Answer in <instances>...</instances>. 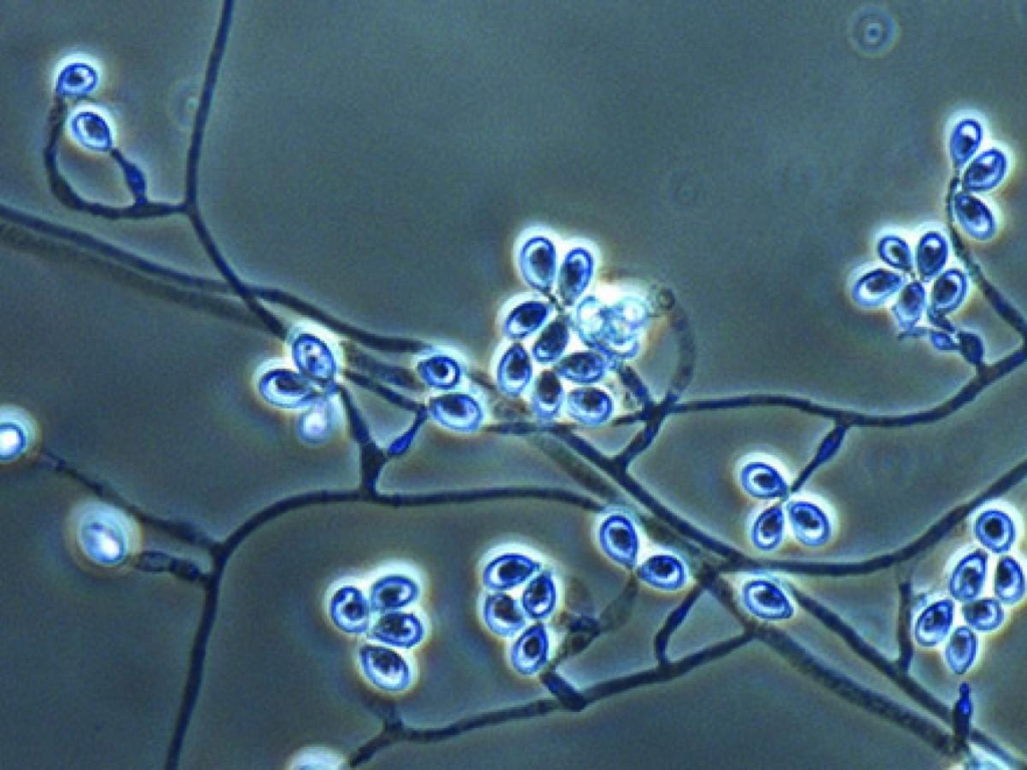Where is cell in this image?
Here are the masks:
<instances>
[{
  "instance_id": "obj_13",
  "label": "cell",
  "mask_w": 1027,
  "mask_h": 770,
  "mask_svg": "<svg viewBox=\"0 0 1027 770\" xmlns=\"http://www.w3.org/2000/svg\"><path fill=\"white\" fill-rule=\"evenodd\" d=\"M1007 169L1005 156L997 150H990L974 160L965 175V185L970 189H988L996 186Z\"/></svg>"
},
{
  "instance_id": "obj_20",
  "label": "cell",
  "mask_w": 1027,
  "mask_h": 770,
  "mask_svg": "<svg viewBox=\"0 0 1027 770\" xmlns=\"http://www.w3.org/2000/svg\"><path fill=\"white\" fill-rule=\"evenodd\" d=\"M790 519L796 536L804 544L817 546L826 540V528L823 522H819V517L812 508L801 504L792 505Z\"/></svg>"
},
{
  "instance_id": "obj_23",
  "label": "cell",
  "mask_w": 1027,
  "mask_h": 770,
  "mask_svg": "<svg viewBox=\"0 0 1027 770\" xmlns=\"http://www.w3.org/2000/svg\"><path fill=\"white\" fill-rule=\"evenodd\" d=\"M562 399L560 384L553 376L546 375L537 387L535 409L543 419H551L559 411Z\"/></svg>"
},
{
  "instance_id": "obj_6",
  "label": "cell",
  "mask_w": 1027,
  "mask_h": 770,
  "mask_svg": "<svg viewBox=\"0 0 1027 770\" xmlns=\"http://www.w3.org/2000/svg\"><path fill=\"white\" fill-rule=\"evenodd\" d=\"M483 616L487 627L504 638L515 636L526 626L525 615L518 602L502 593L486 598Z\"/></svg>"
},
{
  "instance_id": "obj_5",
  "label": "cell",
  "mask_w": 1027,
  "mask_h": 770,
  "mask_svg": "<svg viewBox=\"0 0 1027 770\" xmlns=\"http://www.w3.org/2000/svg\"><path fill=\"white\" fill-rule=\"evenodd\" d=\"M510 659L523 675H534L547 664L549 636L544 624L534 625L520 636L512 647Z\"/></svg>"
},
{
  "instance_id": "obj_16",
  "label": "cell",
  "mask_w": 1027,
  "mask_h": 770,
  "mask_svg": "<svg viewBox=\"0 0 1027 770\" xmlns=\"http://www.w3.org/2000/svg\"><path fill=\"white\" fill-rule=\"evenodd\" d=\"M610 412L606 398L594 391L579 392L569 400L570 415L585 425L596 426L604 423Z\"/></svg>"
},
{
  "instance_id": "obj_24",
  "label": "cell",
  "mask_w": 1027,
  "mask_h": 770,
  "mask_svg": "<svg viewBox=\"0 0 1027 770\" xmlns=\"http://www.w3.org/2000/svg\"><path fill=\"white\" fill-rule=\"evenodd\" d=\"M502 373V383L509 393H518L525 387L529 377V367L522 359L507 363Z\"/></svg>"
},
{
  "instance_id": "obj_3",
  "label": "cell",
  "mask_w": 1027,
  "mask_h": 770,
  "mask_svg": "<svg viewBox=\"0 0 1027 770\" xmlns=\"http://www.w3.org/2000/svg\"><path fill=\"white\" fill-rule=\"evenodd\" d=\"M599 541L603 551L616 563L633 567L639 553V540L632 523L616 515L607 519L600 528Z\"/></svg>"
},
{
  "instance_id": "obj_21",
  "label": "cell",
  "mask_w": 1027,
  "mask_h": 770,
  "mask_svg": "<svg viewBox=\"0 0 1027 770\" xmlns=\"http://www.w3.org/2000/svg\"><path fill=\"white\" fill-rule=\"evenodd\" d=\"M424 633L422 622L414 615H393L386 620V636L397 646L412 648L422 641Z\"/></svg>"
},
{
  "instance_id": "obj_2",
  "label": "cell",
  "mask_w": 1027,
  "mask_h": 770,
  "mask_svg": "<svg viewBox=\"0 0 1027 770\" xmlns=\"http://www.w3.org/2000/svg\"><path fill=\"white\" fill-rule=\"evenodd\" d=\"M744 606L756 617L779 621L794 615V606L776 583L766 579L748 582L742 591Z\"/></svg>"
},
{
  "instance_id": "obj_7",
  "label": "cell",
  "mask_w": 1027,
  "mask_h": 770,
  "mask_svg": "<svg viewBox=\"0 0 1027 770\" xmlns=\"http://www.w3.org/2000/svg\"><path fill=\"white\" fill-rule=\"evenodd\" d=\"M638 575L646 584L664 591H675L687 583V569L675 557L657 555L639 568Z\"/></svg>"
},
{
  "instance_id": "obj_8",
  "label": "cell",
  "mask_w": 1027,
  "mask_h": 770,
  "mask_svg": "<svg viewBox=\"0 0 1027 770\" xmlns=\"http://www.w3.org/2000/svg\"><path fill=\"white\" fill-rule=\"evenodd\" d=\"M954 616V603L942 600L927 608L918 618L915 626V638L923 647H934L941 643L949 633Z\"/></svg>"
},
{
  "instance_id": "obj_11",
  "label": "cell",
  "mask_w": 1027,
  "mask_h": 770,
  "mask_svg": "<svg viewBox=\"0 0 1027 770\" xmlns=\"http://www.w3.org/2000/svg\"><path fill=\"white\" fill-rule=\"evenodd\" d=\"M437 419L451 430L470 433L480 427L482 414L472 400L453 396L441 401L437 408Z\"/></svg>"
},
{
  "instance_id": "obj_18",
  "label": "cell",
  "mask_w": 1027,
  "mask_h": 770,
  "mask_svg": "<svg viewBox=\"0 0 1027 770\" xmlns=\"http://www.w3.org/2000/svg\"><path fill=\"white\" fill-rule=\"evenodd\" d=\"M982 130L974 120L960 122L950 139V152L956 167L964 166L980 147Z\"/></svg>"
},
{
  "instance_id": "obj_4",
  "label": "cell",
  "mask_w": 1027,
  "mask_h": 770,
  "mask_svg": "<svg viewBox=\"0 0 1027 770\" xmlns=\"http://www.w3.org/2000/svg\"><path fill=\"white\" fill-rule=\"evenodd\" d=\"M541 565L524 555L508 554L493 560L485 568L484 585L493 591L512 590L529 580Z\"/></svg>"
},
{
  "instance_id": "obj_14",
  "label": "cell",
  "mask_w": 1027,
  "mask_h": 770,
  "mask_svg": "<svg viewBox=\"0 0 1027 770\" xmlns=\"http://www.w3.org/2000/svg\"><path fill=\"white\" fill-rule=\"evenodd\" d=\"M745 490L760 499H775L786 491L783 478L766 464L748 465L741 474Z\"/></svg>"
},
{
  "instance_id": "obj_17",
  "label": "cell",
  "mask_w": 1027,
  "mask_h": 770,
  "mask_svg": "<svg viewBox=\"0 0 1027 770\" xmlns=\"http://www.w3.org/2000/svg\"><path fill=\"white\" fill-rule=\"evenodd\" d=\"M966 623L974 630L990 632L998 629L1004 622V611L997 600L981 599L966 602L962 607Z\"/></svg>"
},
{
  "instance_id": "obj_22",
  "label": "cell",
  "mask_w": 1027,
  "mask_h": 770,
  "mask_svg": "<svg viewBox=\"0 0 1027 770\" xmlns=\"http://www.w3.org/2000/svg\"><path fill=\"white\" fill-rule=\"evenodd\" d=\"M783 534L784 517L779 509H772L764 513L756 522L753 529V541L761 550L771 551L779 546Z\"/></svg>"
},
{
  "instance_id": "obj_15",
  "label": "cell",
  "mask_w": 1027,
  "mask_h": 770,
  "mask_svg": "<svg viewBox=\"0 0 1027 770\" xmlns=\"http://www.w3.org/2000/svg\"><path fill=\"white\" fill-rule=\"evenodd\" d=\"M978 649V640L968 627L956 629L949 639L945 658L949 668L957 675L965 674L973 665Z\"/></svg>"
},
{
  "instance_id": "obj_9",
  "label": "cell",
  "mask_w": 1027,
  "mask_h": 770,
  "mask_svg": "<svg viewBox=\"0 0 1027 770\" xmlns=\"http://www.w3.org/2000/svg\"><path fill=\"white\" fill-rule=\"evenodd\" d=\"M986 573V555L977 552L966 557L955 569L950 581V593L955 600L970 602L981 593Z\"/></svg>"
},
{
  "instance_id": "obj_12",
  "label": "cell",
  "mask_w": 1027,
  "mask_h": 770,
  "mask_svg": "<svg viewBox=\"0 0 1027 770\" xmlns=\"http://www.w3.org/2000/svg\"><path fill=\"white\" fill-rule=\"evenodd\" d=\"M557 603L556 585L550 572H544L527 586L522 596V608L533 620L547 619Z\"/></svg>"
},
{
  "instance_id": "obj_19",
  "label": "cell",
  "mask_w": 1027,
  "mask_h": 770,
  "mask_svg": "<svg viewBox=\"0 0 1027 770\" xmlns=\"http://www.w3.org/2000/svg\"><path fill=\"white\" fill-rule=\"evenodd\" d=\"M998 599L1007 605L1018 603L1025 593V582L1019 566L1011 559H1003L997 569L994 586Z\"/></svg>"
},
{
  "instance_id": "obj_10",
  "label": "cell",
  "mask_w": 1027,
  "mask_h": 770,
  "mask_svg": "<svg viewBox=\"0 0 1027 770\" xmlns=\"http://www.w3.org/2000/svg\"><path fill=\"white\" fill-rule=\"evenodd\" d=\"M35 426L21 411L9 409L2 418V456L15 459L31 446L35 439Z\"/></svg>"
},
{
  "instance_id": "obj_1",
  "label": "cell",
  "mask_w": 1027,
  "mask_h": 770,
  "mask_svg": "<svg viewBox=\"0 0 1027 770\" xmlns=\"http://www.w3.org/2000/svg\"><path fill=\"white\" fill-rule=\"evenodd\" d=\"M75 530L83 553L103 566L122 563L138 545L135 522L119 509L101 503H90L77 511Z\"/></svg>"
}]
</instances>
